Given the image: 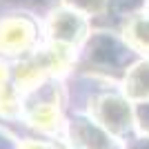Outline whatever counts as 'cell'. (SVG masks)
Listing matches in <instances>:
<instances>
[{"mask_svg": "<svg viewBox=\"0 0 149 149\" xmlns=\"http://www.w3.org/2000/svg\"><path fill=\"white\" fill-rule=\"evenodd\" d=\"M125 38L131 47L149 54V13H138L125 25Z\"/></svg>", "mask_w": 149, "mask_h": 149, "instance_id": "3957f363", "label": "cell"}, {"mask_svg": "<svg viewBox=\"0 0 149 149\" xmlns=\"http://www.w3.org/2000/svg\"><path fill=\"white\" fill-rule=\"evenodd\" d=\"M49 31H51L54 45L74 49L76 45L82 42L85 31H87V22H85L80 11H76V9H60V11H56L51 16Z\"/></svg>", "mask_w": 149, "mask_h": 149, "instance_id": "6da1fadb", "label": "cell"}, {"mask_svg": "<svg viewBox=\"0 0 149 149\" xmlns=\"http://www.w3.org/2000/svg\"><path fill=\"white\" fill-rule=\"evenodd\" d=\"M125 91L134 98H149V62H140L125 80Z\"/></svg>", "mask_w": 149, "mask_h": 149, "instance_id": "277c9868", "label": "cell"}, {"mask_svg": "<svg viewBox=\"0 0 149 149\" xmlns=\"http://www.w3.org/2000/svg\"><path fill=\"white\" fill-rule=\"evenodd\" d=\"M2 82H5V67L0 65V89H5V87H2Z\"/></svg>", "mask_w": 149, "mask_h": 149, "instance_id": "5b68a950", "label": "cell"}, {"mask_svg": "<svg viewBox=\"0 0 149 149\" xmlns=\"http://www.w3.org/2000/svg\"><path fill=\"white\" fill-rule=\"evenodd\" d=\"M33 25L27 18H7L0 22V54H25L33 45Z\"/></svg>", "mask_w": 149, "mask_h": 149, "instance_id": "7a4b0ae2", "label": "cell"}]
</instances>
